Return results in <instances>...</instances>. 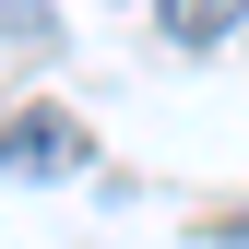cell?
I'll use <instances>...</instances> for the list:
<instances>
[{
    "instance_id": "1",
    "label": "cell",
    "mask_w": 249,
    "mask_h": 249,
    "mask_svg": "<svg viewBox=\"0 0 249 249\" xmlns=\"http://www.w3.org/2000/svg\"><path fill=\"white\" fill-rule=\"evenodd\" d=\"M59 166H83V131H71L59 107H36V119L0 131V178H59Z\"/></svg>"
},
{
    "instance_id": "2",
    "label": "cell",
    "mask_w": 249,
    "mask_h": 249,
    "mask_svg": "<svg viewBox=\"0 0 249 249\" xmlns=\"http://www.w3.org/2000/svg\"><path fill=\"white\" fill-rule=\"evenodd\" d=\"M154 24H166L178 48H213V36H237V24H249V0H154Z\"/></svg>"
},
{
    "instance_id": "3",
    "label": "cell",
    "mask_w": 249,
    "mask_h": 249,
    "mask_svg": "<svg viewBox=\"0 0 249 249\" xmlns=\"http://www.w3.org/2000/svg\"><path fill=\"white\" fill-rule=\"evenodd\" d=\"M0 36H24V48H36V36H48V0H0Z\"/></svg>"
}]
</instances>
